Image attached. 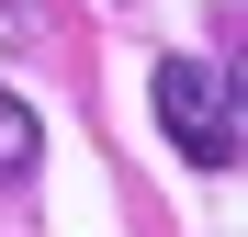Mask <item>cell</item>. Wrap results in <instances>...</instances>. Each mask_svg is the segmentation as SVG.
<instances>
[{"instance_id": "1", "label": "cell", "mask_w": 248, "mask_h": 237, "mask_svg": "<svg viewBox=\"0 0 248 237\" xmlns=\"http://www.w3.org/2000/svg\"><path fill=\"white\" fill-rule=\"evenodd\" d=\"M147 102H158V136H170L203 181L237 170V79L215 57H158L147 68Z\"/></svg>"}, {"instance_id": "2", "label": "cell", "mask_w": 248, "mask_h": 237, "mask_svg": "<svg viewBox=\"0 0 248 237\" xmlns=\"http://www.w3.org/2000/svg\"><path fill=\"white\" fill-rule=\"evenodd\" d=\"M34 158H46V125H34V102H23V91H0V192H23V181H34Z\"/></svg>"}]
</instances>
